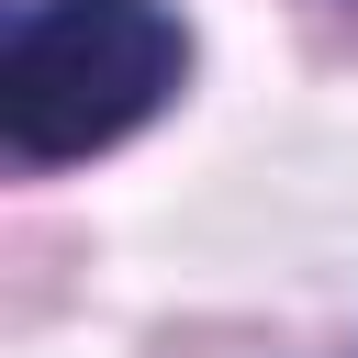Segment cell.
<instances>
[{
	"label": "cell",
	"instance_id": "6da1fadb",
	"mask_svg": "<svg viewBox=\"0 0 358 358\" xmlns=\"http://www.w3.org/2000/svg\"><path fill=\"white\" fill-rule=\"evenodd\" d=\"M190 78V22L168 0H34L0 45V134L34 168L101 157L157 123Z\"/></svg>",
	"mask_w": 358,
	"mask_h": 358
}]
</instances>
